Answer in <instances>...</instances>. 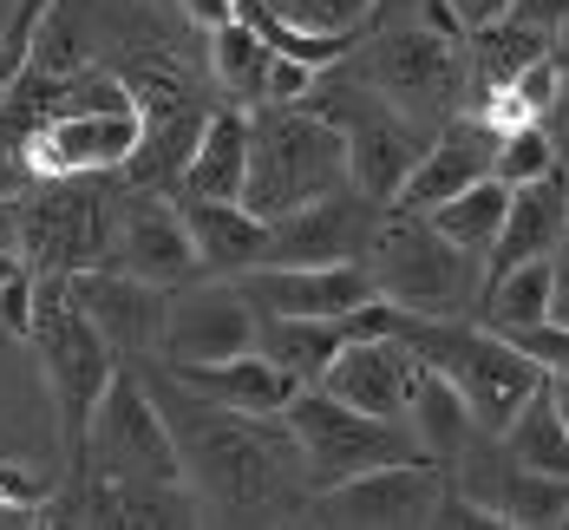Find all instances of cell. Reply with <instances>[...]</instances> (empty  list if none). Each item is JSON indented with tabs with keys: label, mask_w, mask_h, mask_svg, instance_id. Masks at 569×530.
<instances>
[{
	"label": "cell",
	"mask_w": 569,
	"mask_h": 530,
	"mask_svg": "<svg viewBox=\"0 0 569 530\" xmlns=\"http://www.w3.org/2000/svg\"><path fill=\"white\" fill-rule=\"evenodd\" d=\"M543 53H557V33H543V27H530V20H517V13L491 20V27H471V33H465V79H471L465 112H471L485 92L511 86L517 72Z\"/></svg>",
	"instance_id": "obj_25"
},
{
	"label": "cell",
	"mask_w": 569,
	"mask_h": 530,
	"mask_svg": "<svg viewBox=\"0 0 569 530\" xmlns=\"http://www.w3.org/2000/svg\"><path fill=\"white\" fill-rule=\"evenodd\" d=\"M20 72H27V47H20V40L0 27V99H7V86H13Z\"/></svg>",
	"instance_id": "obj_38"
},
{
	"label": "cell",
	"mask_w": 569,
	"mask_h": 530,
	"mask_svg": "<svg viewBox=\"0 0 569 530\" xmlns=\"http://www.w3.org/2000/svg\"><path fill=\"white\" fill-rule=\"evenodd\" d=\"M563 171V144H557V131L537 118V124H517V131H498V158H491V177H505V183H537V177Z\"/></svg>",
	"instance_id": "obj_32"
},
{
	"label": "cell",
	"mask_w": 569,
	"mask_h": 530,
	"mask_svg": "<svg viewBox=\"0 0 569 530\" xmlns=\"http://www.w3.org/2000/svg\"><path fill=\"white\" fill-rule=\"evenodd\" d=\"M256 348L269 353L276 367H288L301 387H315L328 373V360L347 348V314H256Z\"/></svg>",
	"instance_id": "obj_26"
},
{
	"label": "cell",
	"mask_w": 569,
	"mask_h": 530,
	"mask_svg": "<svg viewBox=\"0 0 569 530\" xmlns=\"http://www.w3.org/2000/svg\"><path fill=\"white\" fill-rule=\"evenodd\" d=\"M282 426H288V439H295V452H301V466H308L315 491L341 484L353 471L393 466V459H426L419 439L399 419L347 407L341 393H328V387H301L282 407Z\"/></svg>",
	"instance_id": "obj_9"
},
{
	"label": "cell",
	"mask_w": 569,
	"mask_h": 530,
	"mask_svg": "<svg viewBox=\"0 0 569 530\" xmlns=\"http://www.w3.org/2000/svg\"><path fill=\"white\" fill-rule=\"evenodd\" d=\"M406 432L419 439V452L432 459V466H452L458 452L485 432L478 419H471V407L458 400V387L446 380V373H419V393H412V412H406Z\"/></svg>",
	"instance_id": "obj_27"
},
{
	"label": "cell",
	"mask_w": 569,
	"mask_h": 530,
	"mask_svg": "<svg viewBox=\"0 0 569 530\" xmlns=\"http://www.w3.org/2000/svg\"><path fill=\"white\" fill-rule=\"evenodd\" d=\"M301 106H315L321 118L341 124L353 190H367V197H380V203H393L399 190H406L412 164H419L426 144H432V124H419V118H406L399 106H387V99L353 72V53L335 59V66H321V79L308 86Z\"/></svg>",
	"instance_id": "obj_7"
},
{
	"label": "cell",
	"mask_w": 569,
	"mask_h": 530,
	"mask_svg": "<svg viewBox=\"0 0 569 530\" xmlns=\"http://www.w3.org/2000/svg\"><path fill=\"white\" fill-rule=\"evenodd\" d=\"M79 471L183 484V459H177V439H171V426H164V407H158V393H151V380H144L138 367H118L112 373L106 400L92 412ZM79 471H72V478H79Z\"/></svg>",
	"instance_id": "obj_10"
},
{
	"label": "cell",
	"mask_w": 569,
	"mask_h": 530,
	"mask_svg": "<svg viewBox=\"0 0 569 530\" xmlns=\"http://www.w3.org/2000/svg\"><path fill=\"white\" fill-rule=\"evenodd\" d=\"M66 282H72L79 308L99 321V334L112 341V353L124 360V367L164 353V308H171V289L138 282V276H124V269H112V262L79 269V276H66Z\"/></svg>",
	"instance_id": "obj_16"
},
{
	"label": "cell",
	"mask_w": 569,
	"mask_h": 530,
	"mask_svg": "<svg viewBox=\"0 0 569 530\" xmlns=\"http://www.w3.org/2000/svg\"><path fill=\"white\" fill-rule=\"evenodd\" d=\"M242 13H262V20H282L295 33H315V40H347L360 47L380 20V0H249Z\"/></svg>",
	"instance_id": "obj_29"
},
{
	"label": "cell",
	"mask_w": 569,
	"mask_h": 530,
	"mask_svg": "<svg viewBox=\"0 0 569 530\" xmlns=\"http://www.w3.org/2000/svg\"><path fill=\"white\" fill-rule=\"evenodd\" d=\"M7 20H13V0H0V27H7Z\"/></svg>",
	"instance_id": "obj_43"
},
{
	"label": "cell",
	"mask_w": 569,
	"mask_h": 530,
	"mask_svg": "<svg viewBox=\"0 0 569 530\" xmlns=\"http://www.w3.org/2000/svg\"><path fill=\"white\" fill-rule=\"evenodd\" d=\"M171 7H177V0H171Z\"/></svg>",
	"instance_id": "obj_46"
},
{
	"label": "cell",
	"mask_w": 569,
	"mask_h": 530,
	"mask_svg": "<svg viewBox=\"0 0 569 530\" xmlns=\"http://www.w3.org/2000/svg\"><path fill=\"white\" fill-rule=\"evenodd\" d=\"M419 373H426V360L412 353L406 334H353V341L328 360V373H321L315 387L341 393L347 407L380 412V419H399V426H406L412 393H419Z\"/></svg>",
	"instance_id": "obj_18"
},
{
	"label": "cell",
	"mask_w": 569,
	"mask_h": 530,
	"mask_svg": "<svg viewBox=\"0 0 569 530\" xmlns=\"http://www.w3.org/2000/svg\"><path fill=\"white\" fill-rule=\"evenodd\" d=\"M347 138L335 118H321L315 106H256L249 112V183L242 203L256 217H288L315 197L347 190Z\"/></svg>",
	"instance_id": "obj_3"
},
{
	"label": "cell",
	"mask_w": 569,
	"mask_h": 530,
	"mask_svg": "<svg viewBox=\"0 0 569 530\" xmlns=\"http://www.w3.org/2000/svg\"><path fill=\"white\" fill-rule=\"evenodd\" d=\"M183 203V197H177ZM183 223H190V242L203 256V276H249L276 256V223L256 217L242 197H223V203H183Z\"/></svg>",
	"instance_id": "obj_21"
},
{
	"label": "cell",
	"mask_w": 569,
	"mask_h": 530,
	"mask_svg": "<svg viewBox=\"0 0 569 530\" xmlns=\"http://www.w3.org/2000/svg\"><path fill=\"white\" fill-rule=\"evenodd\" d=\"M446 498V466L432 459H393V466L353 471L341 484L315 491L308 524H335V530H419L439 518Z\"/></svg>",
	"instance_id": "obj_11"
},
{
	"label": "cell",
	"mask_w": 569,
	"mask_h": 530,
	"mask_svg": "<svg viewBox=\"0 0 569 530\" xmlns=\"http://www.w3.org/2000/svg\"><path fill=\"white\" fill-rule=\"evenodd\" d=\"M177 13H183V27H197V33H217L223 20L242 13V0H177Z\"/></svg>",
	"instance_id": "obj_35"
},
{
	"label": "cell",
	"mask_w": 569,
	"mask_h": 530,
	"mask_svg": "<svg viewBox=\"0 0 569 530\" xmlns=\"http://www.w3.org/2000/svg\"><path fill=\"white\" fill-rule=\"evenodd\" d=\"M27 183H33V158H27L13 138H0V203H13Z\"/></svg>",
	"instance_id": "obj_34"
},
{
	"label": "cell",
	"mask_w": 569,
	"mask_h": 530,
	"mask_svg": "<svg viewBox=\"0 0 569 530\" xmlns=\"http://www.w3.org/2000/svg\"><path fill=\"white\" fill-rule=\"evenodd\" d=\"M242 7H249V0H242Z\"/></svg>",
	"instance_id": "obj_44"
},
{
	"label": "cell",
	"mask_w": 569,
	"mask_h": 530,
	"mask_svg": "<svg viewBox=\"0 0 569 530\" xmlns=\"http://www.w3.org/2000/svg\"><path fill=\"white\" fill-rule=\"evenodd\" d=\"M478 321H491L498 334H517V328L550 321V256L491 276V282H485V301H478Z\"/></svg>",
	"instance_id": "obj_31"
},
{
	"label": "cell",
	"mask_w": 569,
	"mask_h": 530,
	"mask_svg": "<svg viewBox=\"0 0 569 530\" xmlns=\"http://www.w3.org/2000/svg\"><path fill=\"white\" fill-rule=\"evenodd\" d=\"M458 491L505 530H543L569 518V478H550V471L523 466L498 432H478L452 466H446Z\"/></svg>",
	"instance_id": "obj_12"
},
{
	"label": "cell",
	"mask_w": 569,
	"mask_h": 530,
	"mask_svg": "<svg viewBox=\"0 0 569 530\" xmlns=\"http://www.w3.org/2000/svg\"><path fill=\"white\" fill-rule=\"evenodd\" d=\"M144 138V112L138 99H79L27 144L33 158V177H118L131 164Z\"/></svg>",
	"instance_id": "obj_13"
},
{
	"label": "cell",
	"mask_w": 569,
	"mask_h": 530,
	"mask_svg": "<svg viewBox=\"0 0 569 530\" xmlns=\"http://www.w3.org/2000/svg\"><path fill=\"white\" fill-rule=\"evenodd\" d=\"M353 72L387 99L399 106L406 118H419V124H446V118L465 112V99H471V79H465V40H439L432 27H419L412 13L393 20V27H380V33H367L360 47H353Z\"/></svg>",
	"instance_id": "obj_8"
},
{
	"label": "cell",
	"mask_w": 569,
	"mask_h": 530,
	"mask_svg": "<svg viewBox=\"0 0 569 530\" xmlns=\"http://www.w3.org/2000/svg\"><path fill=\"white\" fill-rule=\"evenodd\" d=\"M20 269V242H13V203H0V276Z\"/></svg>",
	"instance_id": "obj_40"
},
{
	"label": "cell",
	"mask_w": 569,
	"mask_h": 530,
	"mask_svg": "<svg viewBox=\"0 0 569 530\" xmlns=\"http://www.w3.org/2000/svg\"><path fill=\"white\" fill-rule=\"evenodd\" d=\"M138 373L151 380L164 426L183 459V484L203 511V524H308L315 484L308 466L288 439L282 412H236L203 400L197 387H183L164 360H138Z\"/></svg>",
	"instance_id": "obj_1"
},
{
	"label": "cell",
	"mask_w": 569,
	"mask_h": 530,
	"mask_svg": "<svg viewBox=\"0 0 569 530\" xmlns=\"http://www.w3.org/2000/svg\"><path fill=\"white\" fill-rule=\"evenodd\" d=\"M27 348L40 367V387H47V407H53V432L66 466L79 471L86 459V432H92V412L106 400L112 373L124 367L112 353V341L99 334V321L79 308V294L66 276H40L33 289V328H27Z\"/></svg>",
	"instance_id": "obj_2"
},
{
	"label": "cell",
	"mask_w": 569,
	"mask_h": 530,
	"mask_svg": "<svg viewBox=\"0 0 569 530\" xmlns=\"http://www.w3.org/2000/svg\"><path fill=\"white\" fill-rule=\"evenodd\" d=\"M569 236V171H550L537 183H517L511 210H505V230L485 256V282L505 276L517 262H537V256H557V242Z\"/></svg>",
	"instance_id": "obj_20"
},
{
	"label": "cell",
	"mask_w": 569,
	"mask_h": 530,
	"mask_svg": "<svg viewBox=\"0 0 569 530\" xmlns=\"http://www.w3.org/2000/svg\"><path fill=\"white\" fill-rule=\"evenodd\" d=\"M249 183V112L242 106H217L197 131V151L177 177L171 197L183 203H223V197H242Z\"/></svg>",
	"instance_id": "obj_23"
},
{
	"label": "cell",
	"mask_w": 569,
	"mask_h": 530,
	"mask_svg": "<svg viewBox=\"0 0 569 530\" xmlns=\"http://www.w3.org/2000/svg\"><path fill=\"white\" fill-rule=\"evenodd\" d=\"M118 177H33L13 197V242L33 276H79L112 262Z\"/></svg>",
	"instance_id": "obj_6"
},
{
	"label": "cell",
	"mask_w": 569,
	"mask_h": 530,
	"mask_svg": "<svg viewBox=\"0 0 569 530\" xmlns=\"http://www.w3.org/2000/svg\"><path fill=\"white\" fill-rule=\"evenodd\" d=\"M550 321L569 328V236L557 242V256H550Z\"/></svg>",
	"instance_id": "obj_37"
},
{
	"label": "cell",
	"mask_w": 569,
	"mask_h": 530,
	"mask_svg": "<svg viewBox=\"0 0 569 530\" xmlns=\"http://www.w3.org/2000/svg\"><path fill=\"white\" fill-rule=\"evenodd\" d=\"M550 131H557V144H563V164H569V86H563V99H557V112L543 118Z\"/></svg>",
	"instance_id": "obj_41"
},
{
	"label": "cell",
	"mask_w": 569,
	"mask_h": 530,
	"mask_svg": "<svg viewBox=\"0 0 569 530\" xmlns=\"http://www.w3.org/2000/svg\"><path fill=\"white\" fill-rule=\"evenodd\" d=\"M511 341L530 353L543 373H569V328H563V321H537V328H517Z\"/></svg>",
	"instance_id": "obj_33"
},
{
	"label": "cell",
	"mask_w": 569,
	"mask_h": 530,
	"mask_svg": "<svg viewBox=\"0 0 569 530\" xmlns=\"http://www.w3.org/2000/svg\"><path fill=\"white\" fill-rule=\"evenodd\" d=\"M452 7L465 13V27H491V20L511 13V0H452Z\"/></svg>",
	"instance_id": "obj_39"
},
{
	"label": "cell",
	"mask_w": 569,
	"mask_h": 530,
	"mask_svg": "<svg viewBox=\"0 0 569 530\" xmlns=\"http://www.w3.org/2000/svg\"><path fill=\"white\" fill-rule=\"evenodd\" d=\"M563 524H569V518H563Z\"/></svg>",
	"instance_id": "obj_45"
},
{
	"label": "cell",
	"mask_w": 569,
	"mask_h": 530,
	"mask_svg": "<svg viewBox=\"0 0 569 530\" xmlns=\"http://www.w3.org/2000/svg\"><path fill=\"white\" fill-rule=\"evenodd\" d=\"M511 13L543 33H569V0H511Z\"/></svg>",
	"instance_id": "obj_36"
},
{
	"label": "cell",
	"mask_w": 569,
	"mask_h": 530,
	"mask_svg": "<svg viewBox=\"0 0 569 530\" xmlns=\"http://www.w3.org/2000/svg\"><path fill=\"white\" fill-rule=\"evenodd\" d=\"M491 158H498V131H491L485 118L478 112L446 118V124L432 131L426 158L412 164V177H406V190H399L393 203H406V210H439V203L458 197L465 183L491 177Z\"/></svg>",
	"instance_id": "obj_19"
},
{
	"label": "cell",
	"mask_w": 569,
	"mask_h": 530,
	"mask_svg": "<svg viewBox=\"0 0 569 530\" xmlns=\"http://www.w3.org/2000/svg\"><path fill=\"white\" fill-rule=\"evenodd\" d=\"M112 269L138 276V282H158V289H177V282L203 276V256L190 242L183 203H177L171 190H124L118 197Z\"/></svg>",
	"instance_id": "obj_15"
},
{
	"label": "cell",
	"mask_w": 569,
	"mask_h": 530,
	"mask_svg": "<svg viewBox=\"0 0 569 530\" xmlns=\"http://www.w3.org/2000/svg\"><path fill=\"white\" fill-rule=\"evenodd\" d=\"M399 334L412 341V353H419L432 373L452 380L458 400L471 407V419H478L485 432H505L511 412L550 380L511 334H498L491 321H471V314H406Z\"/></svg>",
	"instance_id": "obj_4"
},
{
	"label": "cell",
	"mask_w": 569,
	"mask_h": 530,
	"mask_svg": "<svg viewBox=\"0 0 569 530\" xmlns=\"http://www.w3.org/2000/svg\"><path fill=\"white\" fill-rule=\"evenodd\" d=\"M171 367V360H164ZM183 387H197L203 400H217V407H236V412H262V419H276V412L301 393V380L276 367L262 348L249 353H229V360H197V367H171Z\"/></svg>",
	"instance_id": "obj_22"
},
{
	"label": "cell",
	"mask_w": 569,
	"mask_h": 530,
	"mask_svg": "<svg viewBox=\"0 0 569 530\" xmlns=\"http://www.w3.org/2000/svg\"><path fill=\"white\" fill-rule=\"evenodd\" d=\"M256 348V301L236 289L229 276H190L171 289L164 308V353L171 367H197V360H229V353Z\"/></svg>",
	"instance_id": "obj_14"
},
{
	"label": "cell",
	"mask_w": 569,
	"mask_h": 530,
	"mask_svg": "<svg viewBox=\"0 0 569 530\" xmlns=\"http://www.w3.org/2000/svg\"><path fill=\"white\" fill-rule=\"evenodd\" d=\"M505 210H511V183H505V177H478V183H465L458 197H446V203L426 210V217L452 236L458 249L491 256V242H498V230H505Z\"/></svg>",
	"instance_id": "obj_28"
},
{
	"label": "cell",
	"mask_w": 569,
	"mask_h": 530,
	"mask_svg": "<svg viewBox=\"0 0 569 530\" xmlns=\"http://www.w3.org/2000/svg\"><path fill=\"white\" fill-rule=\"evenodd\" d=\"M367 269H373V289L406 314H478L485 301V256L458 249L426 210H406V203L380 210Z\"/></svg>",
	"instance_id": "obj_5"
},
{
	"label": "cell",
	"mask_w": 569,
	"mask_h": 530,
	"mask_svg": "<svg viewBox=\"0 0 569 530\" xmlns=\"http://www.w3.org/2000/svg\"><path fill=\"white\" fill-rule=\"evenodd\" d=\"M236 289L256 301V314H328V321L380 294L367 262H262L236 276Z\"/></svg>",
	"instance_id": "obj_17"
},
{
	"label": "cell",
	"mask_w": 569,
	"mask_h": 530,
	"mask_svg": "<svg viewBox=\"0 0 569 530\" xmlns=\"http://www.w3.org/2000/svg\"><path fill=\"white\" fill-rule=\"evenodd\" d=\"M550 393H557V412H563V426H569V373H550Z\"/></svg>",
	"instance_id": "obj_42"
},
{
	"label": "cell",
	"mask_w": 569,
	"mask_h": 530,
	"mask_svg": "<svg viewBox=\"0 0 569 530\" xmlns=\"http://www.w3.org/2000/svg\"><path fill=\"white\" fill-rule=\"evenodd\" d=\"M505 446H511L523 466H537V471H550V478H569V426H563V412H557V393H550V380L523 400V407L511 412V426L498 432Z\"/></svg>",
	"instance_id": "obj_30"
},
{
	"label": "cell",
	"mask_w": 569,
	"mask_h": 530,
	"mask_svg": "<svg viewBox=\"0 0 569 530\" xmlns=\"http://www.w3.org/2000/svg\"><path fill=\"white\" fill-rule=\"evenodd\" d=\"M269 66H276V47L249 13H236L217 33H203V72H210L223 106H242V112L269 106Z\"/></svg>",
	"instance_id": "obj_24"
}]
</instances>
